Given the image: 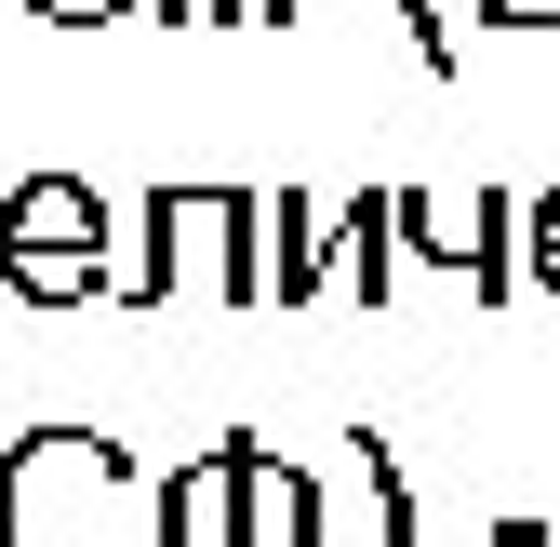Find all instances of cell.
Wrapping results in <instances>:
<instances>
[{
    "label": "cell",
    "mask_w": 560,
    "mask_h": 547,
    "mask_svg": "<svg viewBox=\"0 0 560 547\" xmlns=\"http://www.w3.org/2000/svg\"><path fill=\"white\" fill-rule=\"evenodd\" d=\"M174 294L267 307V187H148L120 307H174Z\"/></svg>",
    "instance_id": "cell-1"
},
{
    "label": "cell",
    "mask_w": 560,
    "mask_h": 547,
    "mask_svg": "<svg viewBox=\"0 0 560 547\" xmlns=\"http://www.w3.org/2000/svg\"><path fill=\"white\" fill-rule=\"evenodd\" d=\"M133 508L148 481L107 428H27L0 454V547H148Z\"/></svg>",
    "instance_id": "cell-2"
},
{
    "label": "cell",
    "mask_w": 560,
    "mask_h": 547,
    "mask_svg": "<svg viewBox=\"0 0 560 547\" xmlns=\"http://www.w3.org/2000/svg\"><path fill=\"white\" fill-rule=\"evenodd\" d=\"M0 294H27V307H94V294H120V228H107V187L94 174L0 187Z\"/></svg>",
    "instance_id": "cell-3"
},
{
    "label": "cell",
    "mask_w": 560,
    "mask_h": 547,
    "mask_svg": "<svg viewBox=\"0 0 560 547\" xmlns=\"http://www.w3.org/2000/svg\"><path fill=\"white\" fill-rule=\"evenodd\" d=\"M400 200V254L413 267H454V281H480V294H508V228H521V200H494V187H387Z\"/></svg>",
    "instance_id": "cell-4"
},
{
    "label": "cell",
    "mask_w": 560,
    "mask_h": 547,
    "mask_svg": "<svg viewBox=\"0 0 560 547\" xmlns=\"http://www.w3.org/2000/svg\"><path fill=\"white\" fill-rule=\"evenodd\" d=\"M241 494H254V428L161 467V547H241Z\"/></svg>",
    "instance_id": "cell-5"
},
{
    "label": "cell",
    "mask_w": 560,
    "mask_h": 547,
    "mask_svg": "<svg viewBox=\"0 0 560 547\" xmlns=\"http://www.w3.org/2000/svg\"><path fill=\"white\" fill-rule=\"evenodd\" d=\"M347 254V200H307V187H267V307H307Z\"/></svg>",
    "instance_id": "cell-6"
},
{
    "label": "cell",
    "mask_w": 560,
    "mask_h": 547,
    "mask_svg": "<svg viewBox=\"0 0 560 547\" xmlns=\"http://www.w3.org/2000/svg\"><path fill=\"white\" fill-rule=\"evenodd\" d=\"M241 547H320V481L294 454L254 441V494H241Z\"/></svg>",
    "instance_id": "cell-7"
},
{
    "label": "cell",
    "mask_w": 560,
    "mask_h": 547,
    "mask_svg": "<svg viewBox=\"0 0 560 547\" xmlns=\"http://www.w3.org/2000/svg\"><path fill=\"white\" fill-rule=\"evenodd\" d=\"M334 281L361 294V307H387V281H400V200H387V187L347 200V254H334Z\"/></svg>",
    "instance_id": "cell-8"
},
{
    "label": "cell",
    "mask_w": 560,
    "mask_h": 547,
    "mask_svg": "<svg viewBox=\"0 0 560 547\" xmlns=\"http://www.w3.org/2000/svg\"><path fill=\"white\" fill-rule=\"evenodd\" d=\"M361 481H374V547H413V534H428V508H413V467H400V441H374V428H361Z\"/></svg>",
    "instance_id": "cell-9"
},
{
    "label": "cell",
    "mask_w": 560,
    "mask_h": 547,
    "mask_svg": "<svg viewBox=\"0 0 560 547\" xmlns=\"http://www.w3.org/2000/svg\"><path fill=\"white\" fill-rule=\"evenodd\" d=\"M400 40H413V67H428V81H454V67H467V40H454L441 0H400Z\"/></svg>",
    "instance_id": "cell-10"
},
{
    "label": "cell",
    "mask_w": 560,
    "mask_h": 547,
    "mask_svg": "<svg viewBox=\"0 0 560 547\" xmlns=\"http://www.w3.org/2000/svg\"><path fill=\"white\" fill-rule=\"evenodd\" d=\"M161 14H174V27H280L294 0H161Z\"/></svg>",
    "instance_id": "cell-11"
},
{
    "label": "cell",
    "mask_w": 560,
    "mask_h": 547,
    "mask_svg": "<svg viewBox=\"0 0 560 547\" xmlns=\"http://www.w3.org/2000/svg\"><path fill=\"white\" fill-rule=\"evenodd\" d=\"M521 241H534V281L560 294V187H534V200H521Z\"/></svg>",
    "instance_id": "cell-12"
},
{
    "label": "cell",
    "mask_w": 560,
    "mask_h": 547,
    "mask_svg": "<svg viewBox=\"0 0 560 547\" xmlns=\"http://www.w3.org/2000/svg\"><path fill=\"white\" fill-rule=\"evenodd\" d=\"M40 27H120V14H148V0H27Z\"/></svg>",
    "instance_id": "cell-13"
},
{
    "label": "cell",
    "mask_w": 560,
    "mask_h": 547,
    "mask_svg": "<svg viewBox=\"0 0 560 547\" xmlns=\"http://www.w3.org/2000/svg\"><path fill=\"white\" fill-rule=\"evenodd\" d=\"M480 27H521L534 40V27H560V0H480Z\"/></svg>",
    "instance_id": "cell-14"
}]
</instances>
